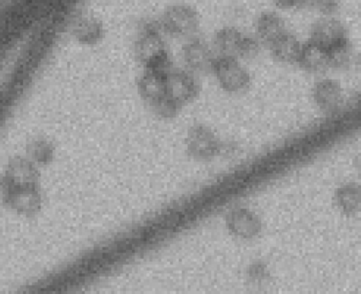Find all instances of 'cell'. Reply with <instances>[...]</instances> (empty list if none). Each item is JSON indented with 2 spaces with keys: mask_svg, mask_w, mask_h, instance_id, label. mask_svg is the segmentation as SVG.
<instances>
[{
  "mask_svg": "<svg viewBox=\"0 0 361 294\" xmlns=\"http://www.w3.org/2000/svg\"><path fill=\"white\" fill-rule=\"evenodd\" d=\"M172 68L173 66L169 68H145L137 81L138 91L142 98L158 114L166 118L165 81Z\"/></svg>",
  "mask_w": 361,
  "mask_h": 294,
  "instance_id": "cell-4",
  "label": "cell"
},
{
  "mask_svg": "<svg viewBox=\"0 0 361 294\" xmlns=\"http://www.w3.org/2000/svg\"><path fill=\"white\" fill-rule=\"evenodd\" d=\"M302 45L296 37L287 32L269 47L275 60L284 63H296L300 60Z\"/></svg>",
  "mask_w": 361,
  "mask_h": 294,
  "instance_id": "cell-11",
  "label": "cell"
},
{
  "mask_svg": "<svg viewBox=\"0 0 361 294\" xmlns=\"http://www.w3.org/2000/svg\"><path fill=\"white\" fill-rule=\"evenodd\" d=\"M161 25L147 23L142 27L135 45V57L145 68H168L172 66Z\"/></svg>",
  "mask_w": 361,
  "mask_h": 294,
  "instance_id": "cell-2",
  "label": "cell"
},
{
  "mask_svg": "<svg viewBox=\"0 0 361 294\" xmlns=\"http://www.w3.org/2000/svg\"><path fill=\"white\" fill-rule=\"evenodd\" d=\"M259 37L269 46L287 33L285 22L274 13H264L257 22Z\"/></svg>",
  "mask_w": 361,
  "mask_h": 294,
  "instance_id": "cell-12",
  "label": "cell"
},
{
  "mask_svg": "<svg viewBox=\"0 0 361 294\" xmlns=\"http://www.w3.org/2000/svg\"><path fill=\"white\" fill-rule=\"evenodd\" d=\"M313 97L322 109L335 111L343 102V89L338 81L324 79L315 85Z\"/></svg>",
  "mask_w": 361,
  "mask_h": 294,
  "instance_id": "cell-10",
  "label": "cell"
},
{
  "mask_svg": "<svg viewBox=\"0 0 361 294\" xmlns=\"http://www.w3.org/2000/svg\"><path fill=\"white\" fill-rule=\"evenodd\" d=\"M310 42L325 49L329 54L331 68L346 64L351 56V42L346 29L335 19H324L314 24L310 30Z\"/></svg>",
  "mask_w": 361,
  "mask_h": 294,
  "instance_id": "cell-1",
  "label": "cell"
},
{
  "mask_svg": "<svg viewBox=\"0 0 361 294\" xmlns=\"http://www.w3.org/2000/svg\"><path fill=\"white\" fill-rule=\"evenodd\" d=\"M215 42L221 56L248 59L257 56L259 45L254 38L234 27H224L216 34Z\"/></svg>",
  "mask_w": 361,
  "mask_h": 294,
  "instance_id": "cell-5",
  "label": "cell"
},
{
  "mask_svg": "<svg viewBox=\"0 0 361 294\" xmlns=\"http://www.w3.org/2000/svg\"><path fill=\"white\" fill-rule=\"evenodd\" d=\"M185 63L192 71L207 73L212 71V58L209 46L200 38H192L184 45Z\"/></svg>",
  "mask_w": 361,
  "mask_h": 294,
  "instance_id": "cell-8",
  "label": "cell"
},
{
  "mask_svg": "<svg viewBox=\"0 0 361 294\" xmlns=\"http://www.w3.org/2000/svg\"><path fill=\"white\" fill-rule=\"evenodd\" d=\"M200 18L195 9L185 5L169 7L161 18V28L173 37H191L199 29Z\"/></svg>",
  "mask_w": 361,
  "mask_h": 294,
  "instance_id": "cell-6",
  "label": "cell"
},
{
  "mask_svg": "<svg viewBox=\"0 0 361 294\" xmlns=\"http://www.w3.org/2000/svg\"><path fill=\"white\" fill-rule=\"evenodd\" d=\"M275 5L283 9L294 8L307 3L323 2L324 0H274Z\"/></svg>",
  "mask_w": 361,
  "mask_h": 294,
  "instance_id": "cell-15",
  "label": "cell"
},
{
  "mask_svg": "<svg viewBox=\"0 0 361 294\" xmlns=\"http://www.w3.org/2000/svg\"><path fill=\"white\" fill-rule=\"evenodd\" d=\"M212 71L214 73L220 86L227 92L243 91L250 83V73L235 58L221 56L214 58Z\"/></svg>",
  "mask_w": 361,
  "mask_h": 294,
  "instance_id": "cell-7",
  "label": "cell"
},
{
  "mask_svg": "<svg viewBox=\"0 0 361 294\" xmlns=\"http://www.w3.org/2000/svg\"><path fill=\"white\" fill-rule=\"evenodd\" d=\"M200 92V86L191 73L172 68L165 81L166 117H173L185 104L192 102Z\"/></svg>",
  "mask_w": 361,
  "mask_h": 294,
  "instance_id": "cell-3",
  "label": "cell"
},
{
  "mask_svg": "<svg viewBox=\"0 0 361 294\" xmlns=\"http://www.w3.org/2000/svg\"><path fill=\"white\" fill-rule=\"evenodd\" d=\"M298 63L310 73H321L331 68V57L327 50L310 40L302 45Z\"/></svg>",
  "mask_w": 361,
  "mask_h": 294,
  "instance_id": "cell-9",
  "label": "cell"
},
{
  "mask_svg": "<svg viewBox=\"0 0 361 294\" xmlns=\"http://www.w3.org/2000/svg\"><path fill=\"white\" fill-rule=\"evenodd\" d=\"M230 226L235 234L250 238L257 234L259 229V220L248 212L239 211L233 214L230 219Z\"/></svg>",
  "mask_w": 361,
  "mask_h": 294,
  "instance_id": "cell-13",
  "label": "cell"
},
{
  "mask_svg": "<svg viewBox=\"0 0 361 294\" xmlns=\"http://www.w3.org/2000/svg\"><path fill=\"white\" fill-rule=\"evenodd\" d=\"M101 36H102V29L95 23H92V24L87 23L83 26V28L79 30V37L82 42H87L89 44L98 41Z\"/></svg>",
  "mask_w": 361,
  "mask_h": 294,
  "instance_id": "cell-14",
  "label": "cell"
}]
</instances>
